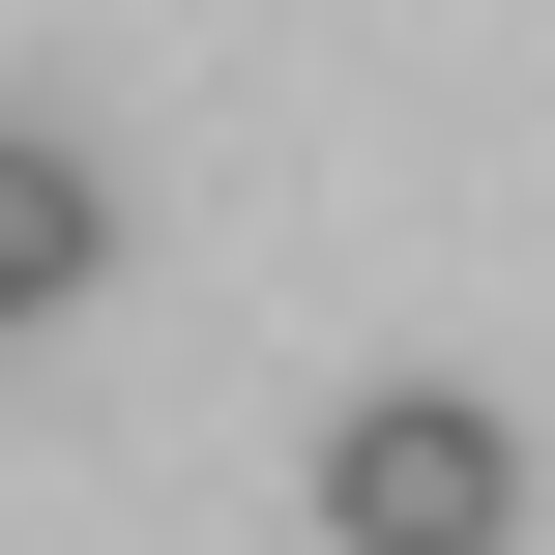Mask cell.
<instances>
[{"label":"cell","instance_id":"1","mask_svg":"<svg viewBox=\"0 0 555 555\" xmlns=\"http://www.w3.org/2000/svg\"><path fill=\"white\" fill-rule=\"evenodd\" d=\"M322 555H527V410L498 380H351L322 410Z\"/></svg>","mask_w":555,"mask_h":555},{"label":"cell","instance_id":"2","mask_svg":"<svg viewBox=\"0 0 555 555\" xmlns=\"http://www.w3.org/2000/svg\"><path fill=\"white\" fill-rule=\"evenodd\" d=\"M88 293H117V146L0 117V351H29V322H88Z\"/></svg>","mask_w":555,"mask_h":555}]
</instances>
